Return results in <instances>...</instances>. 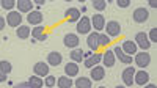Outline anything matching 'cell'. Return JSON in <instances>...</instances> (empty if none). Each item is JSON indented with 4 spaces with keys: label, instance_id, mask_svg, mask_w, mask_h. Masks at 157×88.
I'll list each match as a JSON object with an SVG mask.
<instances>
[{
    "label": "cell",
    "instance_id": "1f68e13d",
    "mask_svg": "<svg viewBox=\"0 0 157 88\" xmlns=\"http://www.w3.org/2000/svg\"><path fill=\"white\" fill-rule=\"evenodd\" d=\"M110 44V38L105 33H99V46L101 47H107Z\"/></svg>",
    "mask_w": 157,
    "mask_h": 88
},
{
    "label": "cell",
    "instance_id": "d590c367",
    "mask_svg": "<svg viewBox=\"0 0 157 88\" xmlns=\"http://www.w3.org/2000/svg\"><path fill=\"white\" fill-rule=\"evenodd\" d=\"M5 25H6V22H5V17H3V16H0V32H2V30L5 29Z\"/></svg>",
    "mask_w": 157,
    "mask_h": 88
},
{
    "label": "cell",
    "instance_id": "f35d334b",
    "mask_svg": "<svg viewBox=\"0 0 157 88\" xmlns=\"http://www.w3.org/2000/svg\"><path fill=\"white\" fill-rule=\"evenodd\" d=\"M143 88H157L154 83H146V85H143Z\"/></svg>",
    "mask_w": 157,
    "mask_h": 88
},
{
    "label": "cell",
    "instance_id": "277c9868",
    "mask_svg": "<svg viewBox=\"0 0 157 88\" xmlns=\"http://www.w3.org/2000/svg\"><path fill=\"white\" fill-rule=\"evenodd\" d=\"M135 44H137V47H140L141 50H149V47H151V41L148 40V33H145V32H138L137 35H135V41H134Z\"/></svg>",
    "mask_w": 157,
    "mask_h": 88
},
{
    "label": "cell",
    "instance_id": "9a60e30c",
    "mask_svg": "<svg viewBox=\"0 0 157 88\" xmlns=\"http://www.w3.org/2000/svg\"><path fill=\"white\" fill-rule=\"evenodd\" d=\"M86 44H88V47L91 49V52H94V50H98V49L101 47V46H99V33H98V32L88 33Z\"/></svg>",
    "mask_w": 157,
    "mask_h": 88
},
{
    "label": "cell",
    "instance_id": "e0dca14e",
    "mask_svg": "<svg viewBox=\"0 0 157 88\" xmlns=\"http://www.w3.org/2000/svg\"><path fill=\"white\" fill-rule=\"evenodd\" d=\"M137 44L134 43V41H130V40H127V41H124L123 43V46H121V50L126 54V55H129V57H134L135 54H137Z\"/></svg>",
    "mask_w": 157,
    "mask_h": 88
},
{
    "label": "cell",
    "instance_id": "4dcf8cb0",
    "mask_svg": "<svg viewBox=\"0 0 157 88\" xmlns=\"http://www.w3.org/2000/svg\"><path fill=\"white\" fill-rule=\"evenodd\" d=\"M0 6H2L3 10L13 11V8L16 6V2H14V0H2V2H0Z\"/></svg>",
    "mask_w": 157,
    "mask_h": 88
},
{
    "label": "cell",
    "instance_id": "4316f807",
    "mask_svg": "<svg viewBox=\"0 0 157 88\" xmlns=\"http://www.w3.org/2000/svg\"><path fill=\"white\" fill-rule=\"evenodd\" d=\"M91 79L88 77H77V80L74 82V86L75 88H91Z\"/></svg>",
    "mask_w": 157,
    "mask_h": 88
},
{
    "label": "cell",
    "instance_id": "603a6c76",
    "mask_svg": "<svg viewBox=\"0 0 157 88\" xmlns=\"http://www.w3.org/2000/svg\"><path fill=\"white\" fill-rule=\"evenodd\" d=\"M64 74H66V77H75L78 74V65L74 61L71 63H66V66H64Z\"/></svg>",
    "mask_w": 157,
    "mask_h": 88
},
{
    "label": "cell",
    "instance_id": "30bf717a",
    "mask_svg": "<svg viewBox=\"0 0 157 88\" xmlns=\"http://www.w3.org/2000/svg\"><path fill=\"white\" fill-rule=\"evenodd\" d=\"M134 75H135V68H132V66H127L123 71L121 77H123L124 86H132L134 85Z\"/></svg>",
    "mask_w": 157,
    "mask_h": 88
},
{
    "label": "cell",
    "instance_id": "ba28073f",
    "mask_svg": "<svg viewBox=\"0 0 157 88\" xmlns=\"http://www.w3.org/2000/svg\"><path fill=\"white\" fill-rule=\"evenodd\" d=\"M132 19H134L137 24H143V22H146V21L149 19V11H148L146 8H143V6L135 8L134 14H132Z\"/></svg>",
    "mask_w": 157,
    "mask_h": 88
},
{
    "label": "cell",
    "instance_id": "ffe728a7",
    "mask_svg": "<svg viewBox=\"0 0 157 88\" xmlns=\"http://www.w3.org/2000/svg\"><path fill=\"white\" fill-rule=\"evenodd\" d=\"M64 14H66V19L72 24V22H78V19L82 17V13H80V10L78 8H68L66 10V13H64Z\"/></svg>",
    "mask_w": 157,
    "mask_h": 88
},
{
    "label": "cell",
    "instance_id": "3957f363",
    "mask_svg": "<svg viewBox=\"0 0 157 88\" xmlns=\"http://www.w3.org/2000/svg\"><path fill=\"white\" fill-rule=\"evenodd\" d=\"M149 63H151V55H149V52L141 50V52H137V54H135V65H137L140 69L148 68Z\"/></svg>",
    "mask_w": 157,
    "mask_h": 88
},
{
    "label": "cell",
    "instance_id": "8fae6325",
    "mask_svg": "<svg viewBox=\"0 0 157 88\" xmlns=\"http://www.w3.org/2000/svg\"><path fill=\"white\" fill-rule=\"evenodd\" d=\"M134 83L143 86L149 83V74L145 71V69H140V71H135V75H134Z\"/></svg>",
    "mask_w": 157,
    "mask_h": 88
},
{
    "label": "cell",
    "instance_id": "6da1fadb",
    "mask_svg": "<svg viewBox=\"0 0 157 88\" xmlns=\"http://www.w3.org/2000/svg\"><path fill=\"white\" fill-rule=\"evenodd\" d=\"M75 29H77L78 35H88V33H91V21H90V17L86 14L82 16L80 19H78Z\"/></svg>",
    "mask_w": 157,
    "mask_h": 88
},
{
    "label": "cell",
    "instance_id": "7a4b0ae2",
    "mask_svg": "<svg viewBox=\"0 0 157 88\" xmlns=\"http://www.w3.org/2000/svg\"><path fill=\"white\" fill-rule=\"evenodd\" d=\"M105 35L110 38H115V36H118L121 33V25H120V22L118 21H109V22H105Z\"/></svg>",
    "mask_w": 157,
    "mask_h": 88
},
{
    "label": "cell",
    "instance_id": "cb8c5ba5",
    "mask_svg": "<svg viewBox=\"0 0 157 88\" xmlns=\"http://www.w3.org/2000/svg\"><path fill=\"white\" fill-rule=\"evenodd\" d=\"M69 57H71V61H74V63H82L83 61V50L75 47L69 52Z\"/></svg>",
    "mask_w": 157,
    "mask_h": 88
},
{
    "label": "cell",
    "instance_id": "f1b7e54d",
    "mask_svg": "<svg viewBox=\"0 0 157 88\" xmlns=\"http://www.w3.org/2000/svg\"><path fill=\"white\" fill-rule=\"evenodd\" d=\"M0 71L8 75V74L13 71V65H11L8 60H2V61H0Z\"/></svg>",
    "mask_w": 157,
    "mask_h": 88
},
{
    "label": "cell",
    "instance_id": "5b68a950",
    "mask_svg": "<svg viewBox=\"0 0 157 88\" xmlns=\"http://www.w3.org/2000/svg\"><path fill=\"white\" fill-rule=\"evenodd\" d=\"M5 22H6V25H10V27H14V29H17L19 25L22 24V14L19 11H10L8 14H6V19H5Z\"/></svg>",
    "mask_w": 157,
    "mask_h": 88
},
{
    "label": "cell",
    "instance_id": "5bb4252c",
    "mask_svg": "<svg viewBox=\"0 0 157 88\" xmlns=\"http://www.w3.org/2000/svg\"><path fill=\"white\" fill-rule=\"evenodd\" d=\"M102 61V54H99V52H94V54H91L88 58H85V68H94V66H98L99 63Z\"/></svg>",
    "mask_w": 157,
    "mask_h": 88
},
{
    "label": "cell",
    "instance_id": "44dd1931",
    "mask_svg": "<svg viewBox=\"0 0 157 88\" xmlns=\"http://www.w3.org/2000/svg\"><path fill=\"white\" fill-rule=\"evenodd\" d=\"M30 35L33 36L35 41H46V38H47L44 35V25H36V27H33Z\"/></svg>",
    "mask_w": 157,
    "mask_h": 88
},
{
    "label": "cell",
    "instance_id": "4fadbf2b",
    "mask_svg": "<svg viewBox=\"0 0 157 88\" xmlns=\"http://www.w3.org/2000/svg\"><path fill=\"white\" fill-rule=\"evenodd\" d=\"M60 63H63V55L57 50H52L47 54V65L49 66H60Z\"/></svg>",
    "mask_w": 157,
    "mask_h": 88
},
{
    "label": "cell",
    "instance_id": "484cf974",
    "mask_svg": "<svg viewBox=\"0 0 157 88\" xmlns=\"http://www.w3.org/2000/svg\"><path fill=\"white\" fill-rule=\"evenodd\" d=\"M55 85H58V88H72V79L66 77V75H61V77L57 79Z\"/></svg>",
    "mask_w": 157,
    "mask_h": 88
},
{
    "label": "cell",
    "instance_id": "8992f818",
    "mask_svg": "<svg viewBox=\"0 0 157 88\" xmlns=\"http://www.w3.org/2000/svg\"><path fill=\"white\" fill-rule=\"evenodd\" d=\"M49 69L50 66L47 65L46 61H38L35 63V66H33V75H38V77H47L49 75Z\"/></svg>",
    "mask_w": 157,
    "mask_h": 88
},
{
    "label": "cell",
    "instance_id": "f546056e",
    "mask_svg": "<svg viewBox=\"0 0 157 88\" xmlns=\"http://www.w3.org/2000/svg\"><path fill=\"white\" fill-rule=\"evenodd\" d=\"M93 8L96 10V11H104L105 10V6H107V2L105 0H93Z\"/></svg>",
    "mask_w": 157,
    "mask_h": 88
},
{
    "label": "cell",
    "instance_id": "60d3db41",
    "mask_svg": "<svg viewBox=\"0 0 157 88\" xmlns=\"http://www.w3.org/2000/svg\"><path fill=\"white\" fill-rule=\"evenodd\" d=\"M98 88H107V86H98Z\"/></svg>",
    "mask_w": 157,
    "mask_h": 88
},
{
    "label": "cell",
    "instance_id": "2e32d148",
    "mask_svg": "<svg viewBox=\"0 0 157 88\" xmlns=\"http://www.w3.org/2000/svg\"><path fill=\"white\" fill-rule=\"evenodd\" d=\"M115 61H116V58H115V54H113L112 49L105 50V52L102 54V61L101 63H104V66H105V68H113Z\"/></svg>",
    "mask_w": 157,
    "mask_h": 88
},
{
    "label": "cell",
    "instance_id": "83f0119b",
    "mask_svg": "<svg viewBox=\"0 0 157 88\" xmlns=\"http://www.w3.org/2000/svg\"><path fill=\"white\" fill-rule=\"evenodd\" d=\"M27 83H29V88H43L44 80L41 77H38V75H32Z\"/></svg>",
    "mask_w": 157,
    "mask_h": 88
},
{
    "label": "cell",
    "instance_id": "ac0fdd59",
    "mask_svg": "<svg viewBox=\"0 0 157 88\" xmlns=\"http://www.w3.org/2000/svg\"><path fill=\"white\" fill-rule=\"evenodd\" d=\"M91 80H96V82H99V80H102L104 77H105V68L104 66H94V68H91Z\"/></svg>",
    "mask_w": 157,
    "mask_h": 88
},
{
    "label": "cell",
    "instance_id": "836d02e7",
    "mask_svg": "<svg viewBox=\"0 0 157 88\" xmlns=\"http://www.w3.org/2000/svg\"><path fill=\"white\" fill-rule=\"evenodd\" d=\"M148 40L151 41V44L157 41V30H155V29H151V30H149V35H148Z\"/></svg>",
    "mask_w": 157,
    "mask_h": 88
},
{
    "label": "cell",
    "instance_id": "9c48e42d",
    "mask_svg": "<svg viewBox=\"0 0 157 88\" xmlns=\"http://www.w3.org/2000/svg\"><path fill=\"white\" fill-rule=\"evenodd\" d=\"M78 43H80V40H78L77 33H66L64 38H63V44L66 46L68 49H75L78 46Z\"/></svg>",
    "mask_w": 157,
    "mask_h": 88
},
{
    "label": "cell",
    "instance_id": "7402d4cb",
    "mask_svg": "<svg viewBox=\"0 0 157 88\" xmlns=\"http://www.w3.org/2000/svg\"><path fill=\"white\" fill-rule=\"evenodd\" d=\"M16 6L19 13H30L33 10V2L32 0H19L16 2Z\"/></svg>",
    "mask_w": 157,
    "mask_h": 88
},
{
    "label": "cell",
    "instance_id": "52a82bcc",
    "mask_svg": "<svg viewBox=\"0 0 157 88\" xmlns=\"http://www.w3.org/2000/svg\"><path fill=\"white\" fill-rule=\"evenodd\" d=\"M90 21H91V29H94L98 33L101 30H104V27H105V19H104V16L101 13L93 14V17H90Z\"/></svg>",
    "mask_w": 157,
    "mask_h": 88
},
{
    "label": "cell",
    "instance_id": "ab89813d",
    "mask_svg": "<svg viewBox=\"0 0 157 88\" xmlns=\"http://www.w3.org/2000/svg\"><path fill=\"white\" fill-rule=\"evenodd\" d=\"M115 88H127V86H124V85H118V86H115Z\"/></svg>",
    "mask_w": 157,
    "mask_h": 88
},
{
    "label": "cell",
    "instance_id": "7c38bea8",
    "mask_svg": "<svg viewBox=\"0 0 157 88\" xmlns=\"http://www.w3.org/2000/svg\"><path fill=\"white\" fill-rule=\"evenodd\" d=\"M113 54H115V58H118L121 63H126V65H130V63L134 61V58L132 57H129V55H126L123 50H121V46H115L113 49Z\"/></svg>",
    "mask_w": 157,
    "mask_h": 88
},
{
    "label": "cell",
    "instance_id": "d6986e66",
    "mask_svg": "<svg viewBox=\"0 0 157 88\" xmlns=\"http://www.w3.org/2000/svg\"><path fill=\"white\" fill-rule=\"evenodd\" d=\"M27 22L30 25H39L43 22V13L41 11H30L29 14H27Z\"/></svg>",
    "mask_w": 157,
    "mask_h": 88
},
{
    "label": "cell",
    "instance_id": "d4e9b609",
    "mask_svg": "<svg viewBox=\"0 0 157 88\" xmlns=\"http://www.w3.org/2000/svg\"><path fill=\"white\" fill-rule=\"evenodd\" d=\"M30 33H32V30H30L29 25H19V27L16 29V35H17V38H21V40H27V38L30 36Z\"/></svg>",
    "mask_w": 157,
    "mask_h": 88
},
{
    "label": "cell",
    "instance_id": "8d00e7d4",
    "mask_svg": "<svg viewBox=\"0 0 157 88\" xmlns=\"http://www.w3.org/2000/svg\"><path fill=\"white\" fill-rule=\"evenodd\" d=\"M14 88H29V83H27V82H22V83L14 85Z\"/></svg>",
    "mask_w": 157,
    "mask_h": 88
},
{
    "label": "cell",
    "instance_id": "e575fe53",
    "mask_svg": "<svg viewBox=\"0 0 157 88\" xmlns=\"http://www.w3.org/2000/svg\"><path fill=\"white\" fill-rule=\"evenodd\" d=\"M116 5L120 8H127L130 5V0H116Z\"/></svg>",
    "mask_w": 157,
    "mask_h": 88
},
{
    "label": "cell",
    "instance_id": "d6a6232c",
    "mask_svg": "<svg viewBox=\"0 0 157 88\" xmlns=\"http://www.w3.org/2000/svg\"><path fill=\"white\" fill-rule=\"evenodd\" d=\"M55 83H57V79H55V75H47V77L44 79V85L47 86V88H54L55 86Z\"/></svg>",
    "mask_w": 157,
    "mask_h": 88
},
{
    "label": "cell",
    "instance_id": "74e56055",
    "mask_svg": "<svg viewBox=\"0 0 157 88\" xmlns=\"http://www.w3.org/2000/svg\"><path fill=\"white\" fill-rule=\"evenodd\" d=\"M2 82H6V74H3L2 71H0V83Z\"/></svg>",
    "mask_w": 157,
    "mask_h": 88
}]
</instances>
